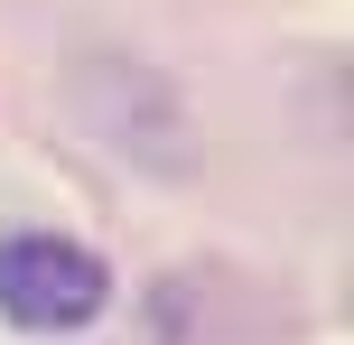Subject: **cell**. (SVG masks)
Masks as SVG:
<instances>
[{
  "label": "cell",
  "mask_w": 354,
  "mask_h": 345,
  "mask_svg": "<svg viewBox=\"0 0 354 345\" xmlns=\"http://www.w3.org/2000/svg\"><path fill=\"white\" fill-rule=\"evenodd\" d=\"M103 261L93 252H75V243H56V234H19V243H0V308L19 317V327H37V336H56V327H84L93 308H103Z\"/></svg>",
  "instance_id": "cell-1"
}]
</instances>
